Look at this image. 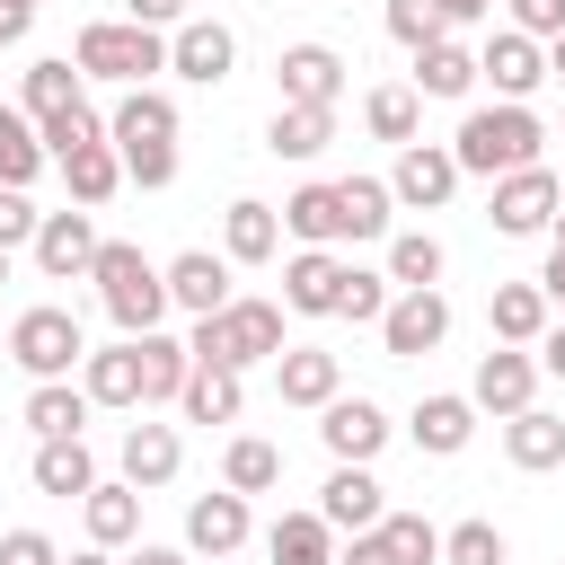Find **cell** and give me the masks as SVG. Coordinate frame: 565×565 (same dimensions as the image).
I'll list each match as a JSON object with an SVG mask.
<instances>
[{
	"label": "cell",
	"mask_w": 565,
	"mask_h": 565,
	"mask_svg": "<svg viewBox=\"0 0 565 565\" xmlns=\"http://www.w3.org/2000/svg\"><path fill=\"white\" fill-rule=\"evenodd\" d=\"M539 291H547V309H565V247H547V265H539Z\"/></svg>",
	"instance_id": "cell-55"
},
{
	"label": "cell",
	"mask_w": 565,
	"mask_h": 565,
	"mask_svg": "<svg viewBox=\"0 0 565 565\" xmlns=\"http://www.w3.org/2000/svg\"><path fill=\"white\" fill-rule=\"evenodd\" d=\"M79 521H88V547H132L141 539V486H88Z\"/></svg>",
	"instance_id": "cell-29"
},
{
	"label": "cell",
	"mask_w": 565,
	"mask_h": 565,
	"mask_svg": "<svg viewBox=\"0 0 565 565\" xmlns=\"http://www.w3.org/2000/svg\"><path fill=\"white\" fill-rule=\"evenodd\" d=\"M274 397L318 415V406H335V397H344V362H335L327 344H282V353H274Z\"/></svg>",
	"instance_id": "cell-12"
},
{
	"label": "cell",
	"mask_w": 565,
	"mask_h": 565,
	"mask_svg": "<svg viewBox=\"0 0 565 565\" xmlns=\"http://www.w3.org/2000/svg\"><path fill=\"white\" fill-rule=\"evenodd\" d=\"M9 362H18L26 380H71V371L88 362V335H79V318H71V309L35 300V309H18V318H9Z\"/></svg>",
	"instance_id": "cell-5"
},
{
	"label": "cell",
	"mask_w": 565,
	"mask_h": 565,
	"mask_svg": "<svg viewBox=\"0 0 565 565\" xmlns=\"http://www.w3.org/2000/svg\"><path fill=\"white\" fill-rule=\"evenodd\" d=\"M335 565H397V547H388V530H362V539L335 547Z\"/></svg>",
	"instance_id": "cell-52"
},
{
	"label": "cell",
	"mask_w": 565,
	"mask_h": 565,
	"mask_svg": "<svg viewBox=\"0 0 565 565\" xmlns=\"http://www.w3.org/2000/svg\"><path fill=\"white\" fill-rule=\"evenodd\" d=\"M0 282H9V247H0Z\"/></svg>",
	"instance_id": "cell-61"
},
{
	"label": "cell",
	"mask_w": 565,
	"mask_h": 565,
	"mask_svg": "<svg viewBox=\"0 0 565 565\" xmlns=\"http://www.w3.org/2000/svg\"><path fill=\"white\" fill-rule=\"evenodd\" d=\"M71 62H79V79L150 88V71H168V35L159 26H132V18H97V26H79Z\"/></svg>",
	"instance_id": "cell-3"
},
{
	"label": "cell",
	"mask_w": 565,
	"mask_h": 565,
	"mask_svg": "<svg viewBox=\"0 0 565 565\" xmlns=\"http://www.w3.org/2000/svg\"><path fill=\"white\" fill-rule=\"evenodd\" d=\"M512 547H503V530L494 521H459V530H441V565H503Z\"/></svg>",
	"instance_id": "cell-44"
},
{
	"label": "cell",
	"mask_w": 565,
	"mask_h": 565,
	"mask_svg": "<svg viewBox=\"0 0 565 565\" xmlns=\"http://www.w3.org/2000/svg\"><path fill=\"white\" fill-rule=\"evenodd\" d=\"M26 26H35V0H0V44H26Z\"/></svg>",
	"instance_id": "cell-54"
},
{
	"label": "cell",
	"mask_w": 565,
	"mask_h": 565,
	"mask_svg": "<svg viewBox=\"0 0 565 565\" xmlns=\"http://www.w3.org/2000/svg\"><path fill=\"white\" fill-rule=\"evenodd\" d=\"M71 106H88L79 97V62H26V115H35V132L53 115H71Z\"/></svg>",
	"instance_id": "cell-41"
},
{
	"label": "cell",
	"mask_w": 565,
	"mask_h": 565,
	"mask_svg": "<svg viewBox=\"0 0 565 565\" xmlns=\"http://www.w3.org/2000/svg\"><path fill=\"white\" fill-rule=\"evenodd\" d=\"M168 71H177L185 88H221V79L238 71V35H230L221 18H185V26L168 35Z\"/></svg>",
	"instance_id": "cell-10"
},
{
	"label": "cell",
	"mask_w": 565,
	"mask_h": 565,
	"mask_svg": "<svg viewBox=\"0 0 565 565\" xmlns=\"http://www.w3.org/2000/svg\"><path fill=\"white\" fill-rule=\"evenodd\" d=\"M406 433H415V450H424V459H459V450L477 441V406H468V397H450V388H441V397H415Z\"/></svg>",
	"instance_id": "cell-22"
},
{
	"label": "cell",
	"mask_w": 565,
	"mask_h": 565,
	"mask_svg": "<svg viewBox=\"0 0 565 565\" xmlns=\"http://www.w3.org/2000/svg\"><path fill=\"white\" fill-rule=\"evenodd\" d=\"M185 547L212 556V565H230V556L247 547V494H230V486H221V494H194V503H185Z\"/></svg>",
	"instance_id": "cell-19"
},
{
	"label": "cell",
	"mask_w": 565,
	"mask_h": 565,
	"mask_svg": "<svg viewBox=\"0 0 565 565\" xmlns=\"http://www.w3.org/2000/svg\"><path fill=\"white\" fill-rule=\"evenodd\" d=\"M97 247H106V238H97V221H88V212H44V230H35V247H26V256H35L53 282H88Z\"/></svg>",
	"instance_id": "cell-15"
},
{
	"label": "cell",
	"mask_w": 565,
	"mask_h": 565,
	"mask_svg": "<svg viewBox=\"0 0 565 565\" xmlns=\"http://www.w3.org/2000/svg\"><path fill=\"white\" fill-rule=\"evenodd\" d=\"M539 380H547V371H539V353H530V344H494V353L477 362V380H468V406L512 424V415H530V406H539Z\"/></svg>",
	"instance_id": "cell-7"
},
{
	"label": "cell",
	"mask_w": 565,
	"mask_h": 565,
	"mask_svg": "<svg viewBox=\"0 0 565 565\" xmlns=\"http://www.w3.org/2000/svg\"><path fill=\"white\" fill-rule=\"evenodd\" d=\"M441 18L450 26H477V18H494V0H441Z\"/></svg>",
	"instance_id": "cell-57"
},
{
	"label": "cell",
	"mask_w": 565,
	"mask_h": 565,
	"mask_svg": "<svg viewBox=\"0 0 565 565\" xmlns=\"http://www.w3.org/2000/svg\"><path fill=\"white\" fill-rule=\"evenodd\" d=\"M177 468H185L177 424H132V433H124V486H141V494H150V486H168Z\"/></svg>",
	"instance_id": "cell-28"
},
{
	"label": "cell",
	"mask_w": 565,
	"mask_h": 565,
	"mask_svg": "<svg viewBox=\"0 0 565 565\" xmlns=\"http://www.w3.org/2000/svg\"><path fill=\"white\" fill-rule=\"evenodd\" d=\"M106 141H115V150L177 141V97H168V88H124V97H115V115H106Z\"/></svg>",
	"instance_id": "cell-20"
},
{
	"label": "cell",
	"mask_w": 565,
	"mask_h": 565,
	"mask_svg": "<svg viewBox=\"0 0 565 565\" xmlns=\"http://www.w3.org/2000/svg\"><path fill=\"white\" fill-rule=\"evenodd\" d=\"M335 221H344L353 247H362V238H388V221H397L388 177H335Z\"/></svg>",
	"instance_id": "cell-23"
},
{
	"label": "cell",
	"mask_w": 565,
	"mask_h": 565,
	"mask_svg": "<svg viewBox=\"0 0 565 565\" xmlns=\"http://www.w3.org/2000/svg\"><path fill=\"white\" fill-rule=\"evenodd\" d=\"M194 362H221V371H256L282 353V300H230L221 318H194Z\"/></svg>",
	"instance_id": "cell-4"
},
{
	"label": "cell",
	"mask_w": 565,
	"mask_h": 565,
	"mask_svg": "<svg viewBox=\"0 0 565 565\" xmlns=\"http://www.w3.org/2000/svg\"><path fill=\"white\" fill-rule=\"evenodd\" d=\"M132 344H141V406L185 397V380H194V344H177V335H132Z\"/></svg>",
	"instance_id": "cell-36"
},
{
	"label": "cell",
	"mask_w": 565,
	"mask_h": 565,
	"mask_svg": "<svg viewBox=\"0 0 565 565\" xmlns=\"http://www.w3.org/2000/svg\"><path fill=\"white\" fill-rule=\"evenodd\" d=\"M539 371H547V380H565V327H547V335H539Z\"/></svg>",
	"instance_id": "cell-56"
},
{
	"label": "cell",
	"mask_w": 565,
	"mask_h": 565,
	"mask_svg": "<svg viewBox=\"0 0 565 565\" xmlns=\"http://www.w3.org/2000/svg\"><path fill=\"white\" fill-rule=\"evenodd\" d=\"M539 150H547V124L530 115V106H468L459 115V132H450V159H459V177H512V168H539Z\"/></svg>",
	"instance_id": "cell-1"
},
{
	"label": "cell",
	"mask_w": 565,
	"mask_h": 565,
	"mask_svg": "<svg viewBox=\"0 0 565 565\" xmlns=\"http://www.w3.org/2000/svg\"><path fill=\"white\" fill-rule=\"evenodd\" d=\"M388 35H397L406 53H424V44L450 35V18H441V0H388Z\"/></svg>",
	"instance_id": "cell-45"
},
{
	"label": "cell",
	"mask_w": 565,
	"mask_h": 565,
	"mask_svg": "<svg viewBox=\"0 0 565 565\" xmlns=\"http://www.w3.org/2000/svg\"><path fill=\"white\" fill-rule=\"evenodd\" d=\"M388 300H397L388 265L371 274V265H353V256H344V291H335V318H353V327H380V318H388Z\"/></svg>",
	"instance_id": "cell-43"
},
{
	"label": "cell",
	"mask_w": 565,
	"mask_h": 565,
	"mask_svg": "<svg viewBox=\"0 0 565 565\" xmlns=\"http://www.w3.org/2000/svg\"><path fill=\"white\" fill-rule=\"evenodd\" d=\"M477 79H486L503 106H530V97H539V79H547V44H539V35H521V26H494V35L477 44Z\"/></svg>",
	"instance_id": "cell-8"
},
{
	"label": "cell",
	"mask_w": 565,
	"mask_h": 565,
	"mask_svg": "<svg viewBox=\"0 0 565 565\" xmlns=\"http://www.w3.org/2000/svg\"><path fill=\"white\" fill-rule=\"evenodd\" d=\"M547 79H565V35H556V44H547Z\"/></svg>",
	"instance_id": "cell-60"
},
{
	"label": "cell",
	"mask_w": 565,
	"mask_h": 565,
	"mask_svg": "<svg viewBox=\"0 0 565 565\" xmlns=\"http://www.w3.org/2000/svg\"><path fill=\"white\" fill-rule=\"evenodd\" d=\"M503 9H512V26H521V35H539V44H556V35H565V0H503Z\"/></svg>",
	"instance_id": "cell-50"
},
{
	"label": "cell",
	"mask_w": 565,
	"mask_h": 565,
	"mask_svg": "<svg viewBox=\"0 0 565 565\" xmlns=\"http://www.w3.org/2000/svg\"><path fill=\"white\" fill-rule=\"evenodd\" d=\"M503 450H512V468H521V477H547V468H565V415H547V406L512 415V424H503Z\"/></svg>",
	"instance_id": "cell-30"
},
{
	"label": "cell",
	"mask_w": 565,
	"mask_h": 565,
	"mask_svg": "<svg viewBox=\"0 0 565 565\" xmlns=\"http://www.w3.org/2000/svg\"><path fill=\"white\" fill-rule=\"evenodd\" d=\"M282 230H291L300 247H335V238H344V221H335V185H300V194H282Z\"/></svg>",
	"instance_id": "cell-42"
},
{
	"label": "cell",
	"mask_w": 565,
	"mask_h": 565,
	"mask_svg": "<svg viewBox=\"0 0 565 565\" xmlns=\"http://www.w3.org/2000/svg\"><path fill=\"white\" fill-rule=\"evenodd\" d=\"M388 194H397V212H441V203L459 194V159H450V141H406L397 168H388Z\"/></svg>",
	"instance_id": "cell-9"
},
{
	"label": "cell",
	"mask_w": 565,
	"mask_h": 565,
	"mask_svg": "<svg viewBox=\"0 0 565 565\" xmlns=\"http://www.w3.org/2000/svg\"><path fill=\"white\" fill-rule=\"evenodd\" d=\"M274 79H282V106H335L344 97V53L335 44H282Z\"/></svg>",
	"instance_id": "cell-18"
},
{
	"label": "cell",
	"mask_w": 565,
	"mask_h": 565,
	"mask_svg": "<svg viewBox=\"0 0 565 565\" xmlns=\"http://www.w3.org/2000/svg\"><path fill=\"white\" fill-rule=\"evenodd\" d=\"M88 141H106V115H97V106H71V115L44 124V150H53V159H71V150H88Z\"/></svg>",
	"instance_id": "cell-47"
},
{
	"label": "cell",
	"mask_w": 565,
	"mask_h": 565,
	"mask_svg": "<svg viewBox=\"0 0 565 565\" xmlns=\"http://www.w3.org/2000/svg\"><path fill=\"white\" fill-rule=\"evenodd\" d=\"M79 388H88L97 406H132V415H141V344L124 335V344L88 353V362H79Z\"/></svg>",
	"instance_id": "cell-25"
},
{
	"label": "cell",
	"mask_w": 565,
	"mask_h": 565,
	"mask_svg": "<svg viewBox=\"0 0 565 565\" xmlns=\"http://www.w3.org/2000/svg\"><path fill=\"white\" fill-rule=\"evenodd\" d=\"M335 291H344V256L335 247H291L282 256V309L291 318H335Z\"/></svg>",
	"instance_id": "cell-16"
},
{
	"label": "cell",
	"mask_w": 565,
	"mask_h": 565,
	"mask_svg": "<svg viewBox=\"0 0 565 565\" xmlns=\"http://www.w3.org/2000/svg\"><path fill=\"white\" fill-rule=\"evenodd\" d=\"M124 185H141V194H159V185H177V141H150V150H124Z\"/></svg>",
	"instance_id": "cell-48"
},
{
	"label": "cell",
	"mask_w": 565,
	"mask_h": 565,
	"mask_svg": "<svg viewBox=\"0 0 565 565\" xmlns=\"http://www.w3.org/2000/svg\"><path fill=\"white\" fill-rule=\"evenodd\" d=\"M44 168H53V150H44V132H35V115H26V106H0V185L26 194Z\"/></svg>",
	"instance_id": "cell-32"
},
{
	"label": "cell",
	"mask_w": 565,
	"mask_h": 565,
	"mask_svg": "<svg viewBox=\"0 0 565 565\" xmlns=\"http://www.w3.org/2000/svg\"><path fill=\"white\" fill-rule=\"evenodd\" d=\"M221 486H230V494H274V486H282V450H274L265 433H230V450H221Z\"/></svg>",
	"instance_id": "cell-37"
},
{
	"label": "cell",
	"mask_w": 565,
	"mask_h": 565,
	"mask_svg": "<svg viewBox=\"0 0 565 565\" xmlns=\"http://www.w3.org/2000/svg\"><path fill=\"white\" fill-rule=\"evenodd\" d=\"M318 441L335 450V468H371L388 450V415L371 397H335V406H318Z\"/></svg>",
	"instance_id": "cell-13"
},
{
	"label": "cell",
	"mask_w": 565,
	"mask_h": 565,
	"mask_svg": "<svg viewBox=\"0 0 565 565\" xmlns=\"http://www.w3.org/2000/svg\"><path fill=\"white\" fill-rule=\"evenodd\" d=\"M221 256H230V265H274V256H282V212L256 203V194H238V203L221 212Z\"/></svg>",
	"instance_id": "cell-21"
},
{
	"label": "cell",
	"mask_w": 565,
	"mask_h": 565,
	"mask_svg": "<svg viewBox=\"0 0 565 565\" xmlns=\"http://www.w3.org/2000/svg\"><path fill=\"white\" fill-rule=\"evenodd\" d=\"M168 274V309H185V318H221L238 291H230V256H212V247H185V256H168L159 265Z\"/></svg>",
	"instance_id": "cell-11"
},
{
	"label": "cell",
	"mask_w": 565,
	"mask_h": 565,
	"mask_svg": "<svg viewBox=\"0 0 565 565\" xmlns=\"http://www.w3.org/2000/svg\"><path fill=\"white\" fill-rule=\"evenodd\" d=\"M185 424H238L247 415V371H221V362H194V380H185Z\"/></svg>",
	"instance_id": "cell-26"
},
{
	"label": "cell",
	"mask_w": 565,
	"mask_h": 565,
	"mask_svg": "<svg viewBox=\"0 0 565 565\" xmlns=\"http://www.w3.org/2000/svg\"><path fill=\"white\" fill-rule=\"evenodd\" d=\"M380 530H388V547H397V565H441V530H433L424 512H388Z\"/></svg>",
	"instance_id": "cell-46"
},
{
	"label": "cell",
	"mask_w": 565,
	"mask_h": 565,
	"mask_svg": "<svg viewBox=\"0 0 565 565\" xmlns=\"http://www.w3.org/2000/svg\"><path fill=\"white\" fill-rule=\"evenodd\" d=\"M318 521H327L335 539H362V530L388 521V486H380L371 468H335V477L318 486Z\"/></svg>",
	"instance_id": "cell-14"
},
{
	"label": "cell",
	"mask_w": 565,
	"mask_h": 565,
	"mask_svg": "<svg viewBox=\"0 0 565 565\" xmlns=\"http://www.w3.org/2000/svg\"><path fill=\"white\" fill-rule=\"evenodd\" d=\"M53 168H62V185H71L79 212H97V203L124 185V150H115V141H88V150H71V159H53Z\"/></svg>",
	"instance_id": "cell-35"
},
{
	"label": "cell",
	"mask_w": 565,
	"mask_h": 565,
	"mask_svg": "<svg viewBox=\"0 0 565 565\" xmlns=\"http://www.w3.org/2000/svg\"><path fill=\"white\" fill-rule=\"evenodd\" d=\"M335 547H344V539H335L318 512H282V521L265 530V556H274V565H335Z\"/></svg>",
	"instance_id": "cell-38"
},
{
	"label": "cell",
	"mask_w": 565,
	"mask_h": 565,
	"mask_svg": "<svg viewBox=\"0 0 565 565\" xmlns=\"http://www.w3.org/2000/svg\"><path fill=\"white\" fill-rule=\"evenodd\" d=\"M88 282H97V300H106V318H115L124 335H159V318H168V274H159L132 238H106L97 265H88Z\"/></svg>",
	"instance_id": "cell-2"
},
{
	"label": "cell",
	"mask_w": 565,
	"mask_h": 565,
	"mask_svg": "<svg viewBox=\"0 0 565 565\" xmlns=\"http://www.w3.org/2000/svg\"><path fill=\"white\" fill-rule=\"evenodd\" d=\"M362 124H371V141H415L424 132V97H415V79H380L371 97H362Z\"/></svg>",
	"instance_id": "cell-33"
},
{
	"label": "cell",
	"mask_w": 565,
	"mask_h": 565,
	"mask_svg": "<svg viewBox=\"0 0 565 565\" xmlns=\"http://www.w3.org/2000/svg\"><path fill=\"white\" fill-rule=\"evenodd\" d=\"M0 362H9V327H0Z\"/></svg>",
	"instance_id": "cell-62"
},
{
	"label": "cell",
	"mask_w": 565,
	"mask_h": 565,
	"mask_svg": "<svg viewBox=\"0 0 565 565\" xmlns=\"http://www.w3.org/2000/svg\"><path fill=\"white\" fill-rule=\"evenodd\" d=\"M88 388H71V380H35L26 388V433L35 441H79V424H88Z\"/></svg>",
	"instance_id": "cell-27"
},
{
	"label": "cell",
	"mask_w": 565,
	"mask_h": 565,
	"mask_svg": "<svg viewBox=\"0 0 565 565\" xmlns=\"http://www.w3.org/2000/svg\"><path fill=\"white\" fill-rule=\"evenodd\" d=\"M468 88H477V53L459 35H441V44L415 53V97H468Z\"/></svg>",
	"instance_id": "cell-39"
},
{
	"label": "cell",
	"mask_w": 565,
	"mask_h": 565,
	"mask_svg": "<svg viewBox=\"0 0 565 565\" xmlns=\"http://www.w3.org/2000/svg\"><path fill=\"white\" fill-rule=\"evenodd\" d=\"M441 335H450V300H441V291H397V300H388V318H380V344H388L397 362L441 353Z\"/></svg>",
	"instance_id": "cell-17"
},
{
	"label": "cell",
	"mask_w": 565,
	"mask_h": 565,
	"mask_svg": "<svg viewBox=\"0 0 565 565\" xmlns=\"http://www.w3.org/2000/svg\"><path fill=\"white\" fill-rule=\"evenodd\" d=\"M124 565H185V547H132Z\"/></svg>",
	"instance_id": "cell-58"
},
{
	"label": "cell",
	"mask_w": 565,
	"mask_h": 565,
	"mask_svg": "<svg viewBox=\"0 0 565 565\" xmlns=\"http://www.w3.org/2000/svg\"><path fill=\"white\" fill-rule=\"evenodd\" d=\"M556 212H565V185H556V168L539 159V168H512V177H494V203H486V221L503 230V238H547L556 230Z\"/></svg>",
	"instance_id": "cell-6"
},
{
	"label": "cell",
	"mask_w": 565,
	"mask_h": 565,
	"mask_svg": "<svg viewBox=\"0 0 565 565\" xmlns=\"http://www.w3.org/2000/svg\"><path fill=\"white\" fill-rule=\"evenodd\" d=\"M441 238L433 230H388V282L397 291H441Z\"/></svg>",
	"instance_id": "cell-40"
},
{
	"label": "cell",
	"mask_w": 565,
	"mask_h": 565,
	"mask_svg": "<svg viewBox=\"0 0 565 565\" xmlns=\"http://www.w3.org/2000/svg\"><path fill=\"white\" fill-rule=\"evenodd\" d=\"M62 565H115V547H79V556H62Z\"/></svg>",
	"instance_id": "cell-59"
},
{
	"label": "cell",
	"mask_w": 565,
	"mask_h": 565,
	"mask_svg": "<svg viewBox=\"0 0 565 565\" xmlns=\"http://www.w3.org/2000/svg\"><path fill=\"white\" fill-rule=\"evenodd\" d=\"M327 141H335V106H274V124H265L274 159H318Z\"/></svg>",
	"instance_id": "cell-34"
},
{
	"label": "cell",
	"mask_w": 565,
	"mask_h": 565,
	"mask_svg": "<svg viewBox=\"0 0 565 565\" xmlns=\"http://www.w3.org/2000/svg\"><path fill=\"white\" fill-rule=\"evenodd\" d=\"M35 230H44V212L18 185H0V247H35Z\"/></svg>",
	"instance_id": "cell-49"
},
{
	"label": "cell",
	"mask_w": 565,
	"mask_h": 565,
	"mask_svg": "<svg viewBox=\"0 0 565 565\" xmlns=\"http://www.w3.org/2000/svg\"><path fill=\"white\" fill-rule=\"evenodd\" d=\"M0 565H62V547H53L44 530H9V539H0Z\"/></svg>",
	"instance_id": "cell-51"
},
{
	"label": "cell",
	"mask_w": 565,
	"mask_h": 565,
	"mask_svg": "<svg viewBox=\"0 0 565 565\" xmlns=\"http://www.w3.org/2000/svg\"><path fill=\"white\" fill-rule=\"evenodd\" d=\"M486 327H494V344H530V353H539V335H547V291H539V282H494Z\"/></svg>",
	"instance_id": "cell-24"
},
{
	"label": "cell",
	"mask_w": 565,
	"mask_h": 565,
	"mask_svg": "<svg viewBox=\"0 0 565 565\" xmlns=\"http://www.w3.org/2000/svg\"><path fill=\"white\" fill-rule=\"evenodd\" d=\"M124 18H132V26H159V35H177V26H185V0H124Z\"/></svg>",
	"instance_id": "cell-53"
},
{
	"label": "cell",
	"mask_w": 565,
	"mask_h": 565,
	"mask_svg": "<svg viewBox=\"0 0 565 565\" xmlns=\"http://www.w3.org/2000/svg\"><path fill=\"white\" fill-rule=\"evenodd\" d=\"M26 477H35V494H62V503H79V494L97 486V459H88V441H35Z\"/></svg>",
	"instance_id": "cell-31"
}]
</instances>
